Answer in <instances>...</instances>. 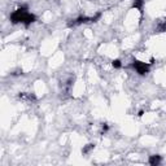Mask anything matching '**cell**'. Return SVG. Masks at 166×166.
<instances>
[{
	"mask_svg": "<svg viewBox=\"0 0 166 166\" xmlns=\"http://www.w3.org/2000/svg\"><path fill=\"white\" fill-rule=\"evenodd\" d=\"M26 14H27V11H26L25 7H22V8H18L17 11H14L13 13L11 14V21H12L13 23L22 22Z\"/></svg>",
	"mask_w": 166,
	"mask_h": 166,
	"instance_id": "6da1fadb",
	"label": "cell"
},
{
	"mask_svg": "<svg viewBox=\"0 0 166 166\" xmlns=\"http://www.w3.org/2000/svg\"><path fill=\"white\" fill-rule=\"evenodd\" d=\"M132 66H134V69H135V70L138 71L140 75H145V74L149 71V64H145V62L138 61V60H135V61H134Z\"/></svg>",
	"mask_w": 166,
	"mask_h": 166,
	"instance_id": "7a4b0ae2",
	"label": "cell"
},
{
	"mask_svg": "<svg viewBox=\"0 0 166 166\" xmlns=\"http://www.w3.org/2000/svg\"><path fill=\"white\" fill-rule=\"evenodd\" d=\"M37 20V17H35L34 14H31V13H27L25 16V18H23V21H22V23H25V26H29L30 23H33L34 21Z\"/></svg>",
	"mask_w": 166,
	"mask_h": 166,
	"instance_id": "3957f363",
	"label": "cell"
},
{
	"mask_svg": "<svg viewBox=\"0 0 166 166\" xmlns=\"http://www.w3.org/2000/svg\"><path fill=\"white\" fill-rule=\"evenodd\" d=\"M149 163H151V165L152 166H157L158 163L161 162V156H158V155H153V156H151V157H149Z\"/></svg>",
	"mask_w": 166,
	"mask_h": 166,
	"instance_id": "277c9868",
	"label": "cell"
},
{
	"mask_svg": "<svg viewBox=\"0 0 166 166\" xmlns=\"http://www.w3.org/2000/svg\"><path fill=\"white\" fill-rule=\"evenodd\" d=\"M143 5H144V0H134V3H132V8L140 11V13H143Z\"/></svg>",
	"mask_w": 166,
	"mask_h": 166,
	"instance_id": "5b68a950",
	"label": "cell"
},
{
	"mask_svg": "<svg viewBox=\"0 0 166 166\" xmlns=\"http://www.w3.org/2000/svg\"><path fill=\"white\" fill-rule=\"evenodd\" d=\"M95 148V144H87V145L83 148V153H88L91 151V149Z\"/></svg>",
	"mask_w": 166,
	"mask_h": 166,
	"instance_id": "8992f818",
	"label": "cell"
},
{
	"mask_svg": "<svg viewBox=\"0 0 166 166\" xmlns=\"http://www.w3.org/2000/svg\"><path fill=\"white\" fill-rule=\"evenodd\" d=\"M121 61H119V60H114V61H113L112 62V66H113V68H115V69H119V68H121Z\"/></svg>",
	"mask_w": 166,
	"mask_h": 166,
	"instance_id": "52a82bcc",
	"label": "cell"
},
{
	"mask_svg": "<svg viewBox=\"0 0 166 166\" xmlns=\"http://www.w3.org/2000/svg\"><path fill=\"white\" fill-rule=\"evenodd\" d=\"M108 129H109L108 125H103V131H108Z\"/></svg>",
	"mask_w": 166,
	"mask_h": 166,
	"instance_id": "ba28073f",
	"label": "cell"
}]
</instances>
